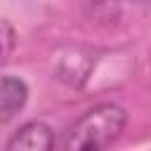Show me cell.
<instances>
[{
  "instance_id": "obj_1",
  "label": "cell",
  "mask_w": 151,
  "mask_h": 151,
  "mask_svg": "<svg viewBox=\"0 0 151 151\" xmlns=\"http://www.w3.org/2000/svg\"><path fill=\"white\" fill-rule=\"evenodd\" d=\"M127 113L118 104H99L85 111L61 139V149H106L125 130Z\"/></svg>"
},
{
  "instance_id": "obj_2",
  "label": "cell",
  "mask_w": 151,
  "mask_h": 151,
  "mask_svg": "<svg viewBox=\"0 0 151 151\" xmlns=\"http://www.w3.org/2000/svg\"><path fill=\"white\" fill-rule=\"evenodd\" d=\"M52 146H54V132L50 125H45L40 120L26 123L7 142L9 151H47Z\"/></svg>"
},
{
  "instance_id": "obj_3",
  "label": "cell",
  "mask_w": 151,
  "mask_h": 151,
  "mask_svg": "<svg viewBox=\"0 0 151 151\" xmlns=\"http://www.w3.org/2000/svg\"><path fill=\"white\" fill-rule=\"evenodd\" d=\"M26 83L14 76H0V125L9 123L26 104Z\"/></svg>"
},
{
  "instance_id": "obj_4",
  "label": "cell",
  "mask_w": 151,
  "mask_h": 151,
  "mask_svg": "<svg viewBox=\"0 0 151 151\" xmlns=\"http://www.w3.org/2000/svg\"><path fill=\"white\" fill-rule=\"evenodd\" d=\"M14 40H17V35H14V28L5 21V19H0V66L7 61V57L12 54V50H14Z\"/></svg>"
},
{
  "instance_id": "obj_5",
  "label": "cell",
  "mask_w": 151,
  "mask_h": 151,
  "mask_svg": "<svg viewBox=\"0 0 151 151\" xmlns=\"http://www.w3.org/2000/svg\"><path fill=\"white\" fill-rule=\"evenodd\" d=\"M137 2H151V0H137Z\"/></svg>"
}]
</instances>
